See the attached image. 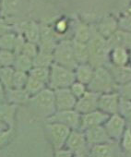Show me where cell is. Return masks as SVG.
<instances>
[{
  "label": "cell",
  "mask_w": 131,
  "mask_h": 157,
  "mask_svg": "<svg viewBox=\"0 0 131 157\" xmlns=\"http://www.w3.org/2000/svg\"><path fill=\"white\" fill-rule=\"evenodd\" d=\"M118 88L119 86L114 82L111 72L104 66L94 68L93 76L87 85V89L89 91L100 94L111 92H118Z\"/></svg>",
  "instance_id": "1"
},
{
  "label": "cell",
  "mask_w": 131,
  "mask_h": 157,
  "mask_svg": "<svg viewBox=\"0 0 131 157\" xmlns=\"http://www.w3.org/2000/svg\"><path fill=\"white\" fill-rule=\"evenodd\" d=\"M29 103L35 113L43 118L49 117L56 111L54 92L50 87H44L39 93L31 96Z\"/></svg>",
  "instance_id": "2"
},
{
  "label": "cell",
  "mask_w": 131,
  "mask_h": 157,
  "mask_svg": "<svg viewBox=\"0 0 131 157\" xmlns=\"http://www.w3.org/2000/svg\"><path fill=\"white\" fill-rule=\"evenodd\" d=\"M87 44L89 48L88 63H90L94 68L97 67L104 66L109 55L106 39L103 37L99 33H92V36Z\"/></svg>",
  "instance_id": "3"
},
{
  "label": "cell",
  "mask_w": 131,
  "mask_h": 157,
  "mask_svg": "<svg viewBox=\"0 0 131 157\" xmlns=\"http://www.w3.org/2000/svg\"><path fill=\"white\" fill-rule=\"evenodd\" d=\"M76 81L74 70L65 67L56 63L50 66L49 87L53 90L59 88H69Z\"/></svg>",
  "instance_id": "4"
},
{
  "label": "cell",
  "mask_w": 131,
  "mask_h": 157,
  "mask_svg": "<svg viewBox=\"0 0 131 157\" xmlns=\"http://www.w3.org/2000/svg\"><path fill=\"white\" fill-rule=\"evenodd\" d=\"M54 62L61 65L65 67L74 70L78 66L74 56L73 43L72 41L63 40L58 44L55 45V48L53 52Z\"/></svg>",
  "instance_id": "5"
},
{
  "label": "cell",
  "mask_w": 131,
  "mask_h": 157,
  "mask_svg": "<svg viewBox=\"0 0 131 157\" xmlns=\"http://www.w3.org/2000/svg\"><path fill=\"white\" fill-rule=\"evenodd\" d=\"M46 132L54 150L64 148L71 129L60 123L46 122Z\"/></svg>",
  "instance_id": "6"
},
{
  "label": "cell",
  "mask_w": 131,
  "mask_h": 157,
  "mask_svg": "<svg viewBox=\"0 0 131 157\" xmlns=\"http://www.w3.org/2000/svg\"><path fill=\"white\" fill-rule=\"evenodd\" d=\"M65 147L72 152L73 156H86L90 152V146L84 132L80 129H71Z\"/></svg>",
  "instance_id": "7"
},
{
  "label": "cell",
  "mask_w": 131,
  "mask_h": 157,
  "mask_svg": "<svg viewBox=\"0 0 131 157\" xmlns=\"http://www.w3.org/2000/svg\"><path fill=\"white\" fill-rule=\"evenodd\" d=\"M45 121L60 123L69 127L70 129H80V114H79L75 109L55 111L52 116L45 118Z\"/></svg>",
  "instance_id": "8"
},
{
  "label": "cell",
  "mask_w": 131,
  "mask_h": 157,
  "mask_svg": "<svg viewBox=\"0 0 131 157\" xmlns=\"http://www.w3.org/2000/svg\"><path fill=\"white\" fill-rule=\"evenodd\" d=\"M121 102V95L118 92H111L102 94L98 100V109L107 115H114L119 113Z\"/></svg>",
  "instance_id": "9"
},
{
  "label": "cell",
  "mask_w": 131,
  "mask_h": 157,
  "mask_svg": "<svg viewBox=\"0 0 131 157\" xmlns=\"http://www.w3.org/2000/svg\"><path fill=\"white\" fill-rule=\"evenodd\" d=\"M103 127L109 137L114 141H117L120 140L125 129V119L119 113L110 115L107 120L104 122Z\"/></svg>",
  "instance_id": "10"
},
{
  "label": "cell",
  "mask_w": 131,
  "mask_h": 157,
  "mask_svg": "<svg viewBox=\"0 0 131 157\" xmlns=\"http://www.w3.org/2000/svg\"><path fill=\"white\" fill-rule=\"evenodd\" d=\"M56 111L70 110L75 108L77 98L69 88H59L54 90Z\"/></svg>",
  "instance_id": "11"
},
{
  "label": "cell",
  "mask_w": 131,
  "mask_h": 157,
  "mask_svg": "<svg viewBox=\"0 0 131 157\" xmlns=\"http://www.w3.org/2000/svg\"><path fill=\"white\" fill-rule=\"evenodd\" d=\"M99 96L100 94L88 90L81 97L77 99L74 109L80 115L98 109Z\"/></svg>",
  "instance_id": "12"
},
{
  "label": "cell",
  "mask_w": 131,
  "mask_h": 157,
  "mask_svg": "<svg viewBox=\"0 0 131 157\" xmlns=\"http://www.w3.org/2000/svg\"><path fill=\"white\" fill-rule=\"evenodd\" d=\"M109 117V115L104 112L96 109L94 111L80 115V130L83 131L89 128L103 125L104 122Z\"/></svg>",
  "instance_id": "13"
},
{
  "label": "cell",
  "mask_w": 131,
  "mask_h": 157,
  "mask_svg": "<svg viewBox=\"0 0 131 157\" xmlns=\"http://www.w3.org/2000/svg\"><path fill=\"white\" fill-rule=\"evenodd\" d=\"M83 132H84L86 140H87L90 148L95 144L108 142V141L113 140L107 134L103 125H99V126H94V127L89 128L83 130Z\"/></svg>",
  "instance_id": "14"
},
{
  "label": "cell",
  "mask_w": 131,
  "mask_h": 157,
  "mask_svg": "<svg viewBox=\"0 0 131 157\" xmlns=\"http://www.w3.org/2000/svg\"><path fill=\"white\" fill-rule=\"evenodd\" d=\"M106 44L109 51L114 47L131 48V33L122 31L114 32L107 39Z\"/></svg>",
  "instance_id": "15"
},
{
  "label": "cell",
  "mask_w": 131,
  "mask_h": 157,
  "mask_svg": "<svg viewBox=\"0 0 131 157\" xmlns=\"http://www.w3.org/2000/svg\"><path fill=\"white\" fill-rule=\"evenodd\" d=\"M107 68L111 72L114 82L118 86L131 82V67H128L126 65L114 66L111 64Z\"/></svg>",
  "instance_id": "16"
},
{
  "label": "cell",
  "mask_w": 131,
  "mask_h": 157,
  "mask_svg": "<svg viewBox=\"0 0 131 157\" xmlns=\"http://www.w3.org/2000/svg\"><path fill=\"white\" fill-rule=\"evenodd\" d=\"M18 105L5 102L0 104V121L5 123L9 128H13L17 114Z\"/></svg>",
  "instance_id": "17"
},
{
  "label": "cell",
  "mask_w": 131,
  "mask_h": 157,
  "mask_svg": "<svg viewBox=\"0 0 131 157\" xmlns=\"http://www.w3.org/2000/svg\"><path fill=\"white\" fill-rule=\"evenodd\" d=\"M30 97V94L26 92L25 89L9 88L6 90V102L16 105L28 104Z\"/></svg>",
  "instance_id": "18"
},
{
  "label": "cell",
  "mask_w": 131,
  "mask_h": 157,
  "mask_svg": "<svg viewBox=\"0 0 131 157\" xmlns=\"http://www.w3.org/2000/svg\"><path fill=\"white\" fill-rule=\"evenodd\" d=\"M115 151L116 147L114 143V140H112L92 146L90 148L89 155L93 157H109L113 156Z\"/></svg>",
  "instance_id": "19"
},
{
  "label": "cell",
  "mask_w": 131,
  "mask_h": 157,
  "mask_svg": "<svg viewBox=\"0 0 131 157\" xmlns=\"http://www.w3.org/2000/svg\"><path fill=\"white\" fill-rule=\"evenodd\" d=\"M21 31L26 41L37 44L40 39V26L34 21H26L21 24Z\"/></svg>",
  "instance_id": "20"
},
{
  "label": "cell",
  "mask_w": 131,
  "mask_h": 157,
  "mask_svg": "<svg viewBox=\"0 0 131 157\" xmlns=\"http://www.w3.org/2000/svg\"><path fill=\"white\" fill-rule=\"evenodd\" d=\"M76 81L88 85L94 73V67L90 63L78 64L74 69Z\"/></svg>",
  "instance_id": "21"
},
{
  "label": "cell",
  "mask_w": 131,
  "mask_h": 157,
  "mask_svg": "<svg viewBox=\"0 0 131 157\" xmlns=\"http://www.w3.org/2000/svg\"><path fill=\"white\" fill-rule=\"evenodd\" d=\"M109 55L113 65L114 66L127 65V62L129 60V54L126 48L114 47L109 51Z\"/></svg>",
  "instance_id": "22"
},
{
  "label": "cell",
  "mask_w": 131,
  "mask_h": 157,
  "mask_svg": "<svg viewBox=\"0 0 131 157\" xmlns=\"http://www.w3.org/2000/svg\"><path fill=\"white\" fill-rule=\"evenodd\" d=\"M73 50L76 61L78 64L89 62V48L88 44L73 40Z\"/></svg>",
  "instance_id": "23"
},
{
  "label": "cell",
  "mask_w": 131,
  "mask_h": 157,
  "mask_svg": "<svg viewBox=\"0 0 131 157\" xmlns=\"http://www.w3.org/2000/svg\"><path fill=\"white\" fill-rule=\"evenodd\" d=\"M33 67L32 59L23 54L16 55V58L13 64V67L15 70H21L24 72H28L32 69Z\"/></svg>",
  "instance_id": "24"
},
{
  "label": "cell",
  "mask_w": 131,
  "mask_h": 157,
  "mask_svg": "<svg viewBox=\"0 0 131 157\" xmlns=\"http://www.w3.org/2000/svg\"><path fill=\"white\" fill-rule=\"evenodd\" d=\"M20 0H0V8L3 14L7 16H13L20 10Z\"/></svg>",
  "instance_id": "25"
},
{
  "label": "cell",
  "mask_w": 131,
  "mask_h": 157,
  "mask_svg": "<svg viewBox=\"0 0 131 157\" xmlns=\"http://www.w3.org/2000/svg\"><path fill=\"white\" fill-rule=\"evenodd\" d=\"M32 62L33 67H50V66L54 63V56L52 53L39 51L36 56L32 59Z\"/></svg>",
  "instance_id": "26"
},
{
  "label": "cell",
  "mask_w": 131,
  "mask_h": 157,
  "mask_svg": "<svg viewBox=\"0 0 131 157\" xmlns=\"http://www.w3.org/2000/svg\"><path fill=\"white\" fill-rule=\"evenodd\" d=\"M29 75L37 78L38 81L43 82L44 84H48L49 76H50V67H32L29 71Z\"/></svg>",
  "instance_id": "27"
},
{
  "label": "cell",
  "mask_w": 131,
  "mask_h": 157,
  "mask_svg": "<svg viewBox=\"0 0 131 157\" xmlns=\"http://www.w3.org/2000/svg\"><path fill=\"white\" fill-rule=\"evenodd\" d=\"M14 67H3L0 72V82L5 87L6 90L12 88V80L14 75Z\"/></svg>",
  "instance_id": "28"
},
{
  "label": "cell",
  "mask_w": 131,
  "mask_h": 157,
  "mask_svg": "<svg viewBox=\"0 0 131 157\" xmlns=\"http://www.w3.org/2000/svg\"><path fill=\"white\" fill-rule=\"evenodd\" d=\"M45 85L46 84H44L43 82L38 81L37 78H35L29 75L24 89L30 94V96H32V95L36 94L37 93H39L41 90H43L45 87Z\"/></svg>",
  "instance_id": "29"
},
{
  "label": "cell",
  "mask_w": 131,
  "mask_h": 157,
  "mask_svg": "<svg viewBox=\"0 0 131 157\" xmlns=\"http://www.w3.org/2000/svg\"><path fill=\"white\" fill-rule=\"evenodd\" d=\"M29 77L28 72L21 71V70H15L12 80V88L15 89H24L27 80Z\"/></svg>",
  "instance_id": "30"
},
{
  "label": "cell",
  "mask_w": 131,
  "mask_h": 157,
  "mask_svg": "<svg viewBox=\"0 0 131 157\" xmlns=\"http://www.w3.org/2000/svg\"><path fill=\"white\" fill-rule=\"evenodd\" d=\"M17 34L13 33H7L0 36V49L6 50H14L15 42H16Z\"/></svg>",
  "instance_id": "31"
},
{
  "label": "cell",
  "mask_w": 131,
  "mask_h": 157,
  "mask_svg": "<svg viewBox=\"0 0 131 157\" xmlns=\"http://www.w3.org/2000/svg\"><path fill=\"white\" fill-rule=\"evenodd\" d=\"M16 55L11 50L0 49V66L3 67H13Z\"/></svg>",
  "instance_id": "32"
},
{
  "label": "cell",
  "mask_w": 131,
  "mask_h": 157,
  "mask_svg": "<svg viewBox=\"0 0 131 157\" xmlns=\"http://www.w3.org/2000/svg\"><path fill=\"white\" fill-rule=\"evenodd\" d=\"M119 114L124 117L125 121L127 120L129 124H131V101L121 98Z\"/></svg>",
  "instance_id": "33"
},
{
  "label": "cell",
  "mask_w": 131,
  "mask_h": 157,
  "mask_svg": "<svg viewBox=\"0 0 131 157\" xmlns=\"http://www.w3.org/2000/svg\"><path fill=\"white\" fill-rule=\"evenodd\" d=\"M38 52H39V47H38L37 44L26 41L22 47L21 54H23V55L31 57L32 59H33L36 56V55L38 54Z\"/></svg>",
  "instance_id": "34"
},
{
  "label": "cell",
  "mask_w": 131,
  "mask_h": 157,
  "mask_svg": "<svg viewBox=\"0 0 131 157\" xmlns=\"http://www.w3.org/2000/svg\"><path fill=\"white\" fill-rule=\"evenodd\" d=\"M92 36V33L91 31L85 27V26H81L79 27L76 31V34H75V41L78 42H81V43H88L90 38Z\"/></svg>",
  "instance_id": "35"
},
{
  "label": "cell",
  "mask_w": 131,
  "mask_h": 157,
  "mask_svg": "<svg viewBox=\"0 0 131 157\" xmlns=\"http://www.w3.org/2000/svg\"><path fill=\"white\" fill-rule=\"evenodd\" d=\"M70 91L72 92V94L75 95V97L78 99L80 97H81L87 91V85L86 84H83L82 82H80L78 81H75L69 87Z\"/></svg>",
  "instance_id": "36"
},
{
  "label": "cell",
  "mask_w": 131,
  "mask_h": 157,
  "mask_svg": "<svg viewBox=\"0 0 131 157\" xmlns=\"http://www.w3.org/2000/svg\"><path fill=\"white\" fill-rule=\"evenodd\" d=\"M120 140L123 150L126 152H131V128L125 129Z\"/></svg>",
  "instance_id": "37"
},
{
  "label": "cell",
  "mask_w": 131,
  "mask_h": 157,
  "mask_svg": "<svg viewBox=\"0 0 131 157\" xmlns=\"http://www.w3.org/2000/svg\"><path fill=\"white\" fill-rule=\"evenodd\" d=\"M13 136V128H8L0 132V149L7 145Z\"/></svg>",
  "instance_id": "38"
},
{
  "label": "cell",
  "mask_w": 131,
  "mask_h": 157,
  "mask_svg": "<svg viewBox=\"0 0 131 157\" xmlns=\"http://www.w3.org/2000/svg\"><path fill=\"white\" fill-rule=\"evenodd\" d=\"M118 91V93L121 95V98L131 101V82L119 86Z\"/></svg>",
  "instance_id": "39"
},
{
  "label": "cell",
  "mask_w": 131,
  "mask_h": 157,
  "mask_svg": "<svg viewBox=\"0 0 131 157\" xmlns=\"http://www.w3.org/2000/svg\"><path fill=\"white\" fill-rule=\"evenodd\" d=\"M55 151V155L56 156H61V157H69V156H73L72 152L67 148V149H63V148H60L58 150H54Z\"/></svg>",
  "instance_id": "40"
},
{
  "label": "cell",
  "mask_w": 131,
  "mask_h": 157,
  "mask_svg": "<svg viewBox=\"0 0 131 157\" xmlns=\"http://www.w3.org/2000/svg\"><path fill=\"white\" fill-rule=\"evenodd\" d=\"M9 30H10L9 26L3 20L0 19V36L7 33H9Z\"/></svg>",
  "instance_id": "41"
},
{
  "label": "cell",
  "mask_w": 131,
  "mask_h": 157,
  "mask_svg": "<svg viewBox=\"0 0 131 157\" xmlns=\"http://www.w3.org/2000/svg\"><path fill=\"white\" fill-rule=\"evenodd\" d=\"M6 102V89L0 82V104H3Z\"/></svg>",
  "instance_id": "42"
},
{
  "label": "cell",
  "mask_w": 131,
  "mask_h": 157,
  "mask_svg": "<svg viewBox=\"0 0 131 157\" xmlns=\"http://www.w3.org/2000/svg\"><path fill=\"white\" fill-rule=\"evenodd\" d=\"M66 29H67V24H66V22H65V21H59V22L56 24V30H57L59 33H63V32H65V31H66Z\"/></svg>",
  "instance_id": "43"
},
{
  "label": "cell",
  "mask_w": 131,
  "mask_h": 157,
  "mask_svg": "<svg viewBox=\"0 0 131 157\" xmlns=\"http://www.w3.org/2000/svg\"><path fill=\"white\" fill-rule=\"evenodd\" d=\"M9 127L5 124V123H3L2 121H0V132L1 131H3V130H5L6 128H8Z\"/></svg>",
  "instance_id": "44"
},
{
  "label": "cell",
  "mask_w": 131,
  "mask_h": 157,
  "mask_svg": "<svg viewBox=\"0 0 131 157\" xmlns=\"http://www.w3.org/2000/svg\"><path fill=\"white\" fill-rule=\"evenodd\" d=\"M129 59H130V60H131V54H130V55H129Z\"/></svg>",
  "instance_id": "45"
},
{
  "label": "cell",
  "mask_w": 131,
  "mask_h": 157,
  "mask_svg": "<svg viewBox=\"0 0 131 157\" xmlns=\"http://www.w3.org/2000/svg\"><path fill=\"white\" fill-rule=\"evenodd\" d=\"M1 68H2V67H1V66H0V72H1Z\"/></svg>",
  "instance_id": "46"
}]
</instances>
